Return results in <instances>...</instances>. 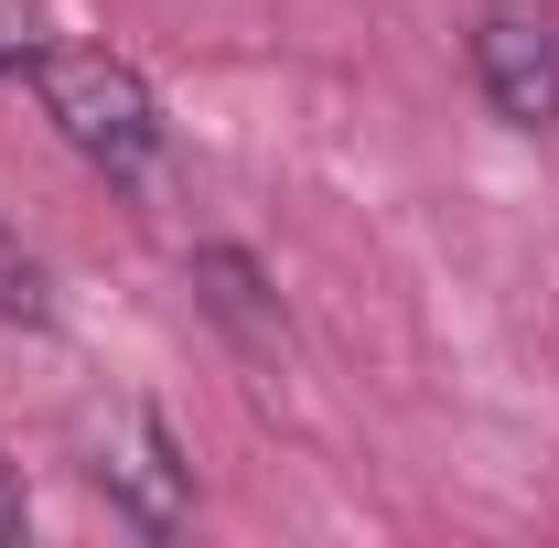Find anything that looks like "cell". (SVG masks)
Returning a JSON list of instances; mask_svg holds the SVG:
<instances>
[{
  "label": "cell",
  "instance_id": "6da1fadb",
  "mask_svg": "<svg viewBox=\"0 0 559 548\" xmlns=\"http://www.w3.org/2000/svg\"><path fill=\"white\" fill-rule=\"evenodd\" d=\"M33 97H44L55 140H66L86 172L140 183L162 162V97H151V75L130 55H108V44H44L33 55Z\"/></svg>",
  "mask_w": 559,
  "mask_h": 548
},
{
  "label": "cell",
  "instance_id": "7a4b0ae2",
  "mask_svg": "<svg viewBox=\"0 0 559 548\" xmlns=\"http://www.w3.org/2000/svg\"><path fill=\"white\" fill-rule=\"evenodd\" d=\"M97 484L119 495V516L151 527V538H173L194 516V463H183V441L140 409V398H119V409L97 419Z\"/></svg>",
  "mask_w": 559,
  "mask_h": 548
},
{
  "label": "cell",
  "instance_id": "3957f363",
  "mask_svg": "<svg viewBox=\"0 0 559 548\" xmlns=\"http://www.w3.org/2000/svg\"><path fill=\"white\" fill-rule=\"evenodd\" d=\"M474 86L506 130H559V33L538 11H485L474 22Z\"/></svg>",
  "mask_w": 559,
  "mask_h": 548
},
{
  "label": "cell",
  "instance_id": "277c9868",
  "mask_svg": "<svg viewBox=\"0 0 559 548\" xmlns=\"http://www.w3.org/2000/svg\"><path fill=\"white\" fill-rule=\"evenodd\" d=\"M194 290H205L226 323H270V301H259V259H248V248H194Z\"/></svg>",
  "mask_w": 559,
  "mask_h": 548
},
{
  "label": "cell",
  "instance_id": "5b68a950",
  "mask_svg": "<svg viewBox=\"0 0 559 548\" xmlns=\"http://www.w3.org/2000/svg\"><path fill=\"white\" fill-rule=\"evenodd\" d=\"M0 323H55V279L11 226H0Z\"/></svg>",
  "mask_w": 559,
  "mask_h": 548
},
{
  "label": "cell",
  "instance_id": "8992f818",
  "mask_svg": "<svg viewBox=\"0 0 559 548\" xmlns=\"http://www.w3.org/2000/svg\"><path fill=\"white\" fill-rule=\"evenodd\" d=\"M44 44H55V33H44V11H33V0H0V75H33Z\"/></svg>",
  "mask_w": 559,
  "mask_h": 548
},
{
  "label": "cell",
  "instance_id": "52a82bcc",
  "mask_svg": "<svg viewBox=\"0 0 559 548\" xmlns=\"http://www.w3.org/2000/svg\"><path fill=\"white\" fill-rule=\"evenodd\" d=\"M22 527H33V495H22L11 463H0V548H22Z\"/></svg>",
  "mask_w": 559,
  "mask_h": 548
}]
</instances>
